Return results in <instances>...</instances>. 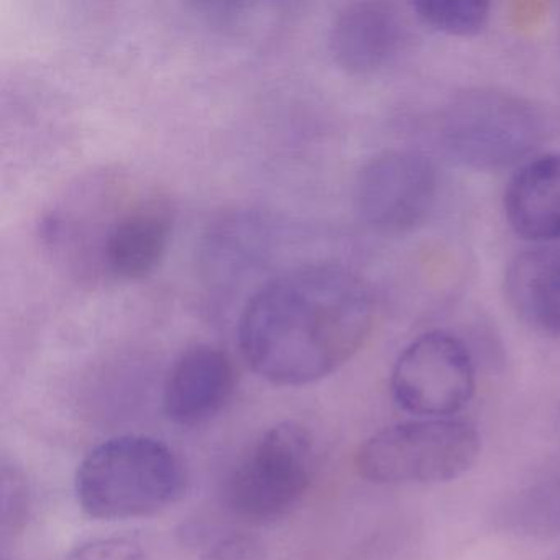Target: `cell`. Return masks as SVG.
Returning <instances> with one entry per match:
<instances>
[{"label":"cell","mask_w":560,"mask_h":560,"mask_svg":"<svg viewBox=\"0 0 560 560\" xmlns=\"http://www.w3.org/2000/svg\"><path fill=\"white\" fill-rule=\"evenodd\" d=\"M234 388V365L224 350L191 347L173 363L166 376L163 409L175 424H205L225 408Z\"/></svg>","instance_id":"30bf717a"},{"label":"cell","mask_w":560,"mask_h":560,"mask_svg":"<svg viewBox=\"0 0 560 560\" xmlns=\"http://www.w3.org/2000/svg\"><path fill=\"white\" fill-rule=\"evenodd\" d=\"M188 471L160 439L117 435L88 452L78 465L74 491L88 516L136 520L168 510L185 497Z\"/></svg>","instance_id":"7a4b0ae2"},{"label":"cell","mask_w":560,"mask_h":560,"mask_svg":"<svg viewBox=\"0 0 560 560\" xmlns=\"http://www.w3.org/2000/svg\"><path fill=\"white\" fill-rule=\"evenodd\" d=\"M67 560H149L139 544L124 537H104L81 544Z\"/></svg>","instance_id":"9a60e30c"},{"label":"cell","mask_w":560,"mask_h":560,"mask_svg":"<svg viewBox=\"0 0 560 560\" xmlns=\"http://www.w3.org/2000/svg\"><path fill=\"white\" fill-rule=\"evenodd\" d=\"M173 209L165 198L147 196L116 215L101 245L104 270L122 281L152 275L168 252Z\"/></svg>","instance_id":"9c48e42d"},{"label":"cell","mask_w":560,"mask_h":560,"mask_svg":"<svg viewBox=\"0 0 560 560\" xmlns=\"http://www.w3.org/2000/svg\"><path fill=\"white\" fill-rule=\"evenodd\" d=\"M477 369L464 340L445 330L416 337L396 360L392 396L416 419H451L474 398Z\"/></svg>","instance_id":"8992f818"},{"label":"cell","mask_w":560,"mask_h":560,"mask_svg":"<svg viewBox=\"0 0 560 560\" xmlns=\"http://www.w3.org/2000/svg\"><path fill=\"white\" fill-rule=\"evenodd\" d=\"M503 208L517 237L560 241V153L524 163L508 183Z\"/></svg>","instance_id":"8fae6325"},{"label":"cell","mask_w":560,"mask_h":560,"mask_svg":"<svg viewBox=\"0 0 560 560\" xmlns=\"http://www.w3.org/2000/svg\"><path fill=\"white\" fill-rule=\"evenodd\" d=\"M514 313L537 332L560 339V248L517 255L504 275Z\"/></svg>","instance_id":"7c38bea8"},{"label":"cell","mask_w":560,"mask_h":560,"mask_svg":"<svg viewBox=\"0 0 560 560\" xmlns=\"http://www.w3.org/2000/svg\"><path fill=\"white\" fill-rule=\"evenodd\" d=\"M422 24L448 37H475L487 27L491 5L483 0H422L411 5Z\"/></svg>","instance_id":"5bb4252c"},{"label":"cell","mask_w":560,"mask_h":560,"mask_svg":"<svg viewBox=\"0 0 560 560\" xmlns=\"http://www.w3.org/2000/svg\"><path fill=\"white\" fill-rule=\"evenodd\" d=\"M560 130V110L501 88H468L438 119L439 142L462 165L498 170L520 162Z\"/></svg>","instance_id":"3957f363"},{"label":"cell","mask_w":560,"mask_h":560,"mask_svg":"<svg viewBox=\"0 0 560 560\" xmlns=\"http://www.w3.org/2000/svg\"><path fill=\"white\" fill-rule=\"evenodd\" d=\"M314 444L300 422L284 421L260 435L229 475L225 501L248 521L284 516L310 490Z\"/></svg>","instance_id":"5b68a950"},{"label":"cell","mask_w":560,"mask_h":560,"mask_svg":"<svg viewBox=\"0 0 560 560\" xmlns=\"http://www.w3.org/2000/svg\"><path fill=\"white\" fill-rule=\"evenodd\" d=\"M494 526L530 539L560 537V475L508 494L493 513Z\"/></svg>","instance_id":"4fadbf2b"},{"label":"cell","mask_w":560,"mask_h":560,"mask_svg":"<svg viewBox=\"0 0 560 560\" xmlns=\"http://www.w3.org/2000/svg\"><path fill=\"white\" fill-rule=\"evenodd\" d=\"M432 160L411 149L372 156L357 173L353 201L360 219L383 235H405L424 224L438 201Z\"/></svg>","instance_id":"52a82bcc"},{"label":"cell","mask_w":560,"mask_h":560,"mask_svg":"<svg viewBox=\"0 0 560 560\" xmlns=\"http://www.w3.org/2000/svg\"><path fill=\"white\" fill-rule=\"evenodd\" d=\"M375 301L342 265H307L268 281L245 304L238 343L267 382L303 386L346 365L372 332Z\"/></svg>","instance_id":"6da1fadb"},{"label":"cell","mask_w":560,"mask_h":560,"mask_svg":"<svg viewBox=\"0 0 560 560\" xmlns=\"http://www.w3.org/2000/svg\"><path fill=\"white\" fill-rule=\"evenodd\" d=\"M199 560H267V553L257 537L232 534L218 540Z\"/></svg>","instance_id":"2e32d148"},{"label":"cell","mask_w":560,"mask_h":560,"mask_svg":"<svg viewBox=\"0 0 560 560\" xmlns=\"http://www.w3.org/2000/svg\"><path fill=\"white\" fill-rule=\"evenodd\" d=\"M481 438L464 419H412L363 442L355 468L375 485H438L467 474L480 457Z\"/></svg>","instance_id":"277c9868"},{"label":"cell","mask_w":560,"mask_h":560,"mask_svg":"<svg viewBox=\"0 0 560 560\" xmlns=\"http://www.w3.org/2000/svg\"><path fill=\"white\" fill-rule=\"evenodd\" d=\"M408 40L405 15L380 0L343 5L330 25V55L352 77L378 74L401 55Z\"/></svg>","instance_id":"ba28073f"}]
</instances>
